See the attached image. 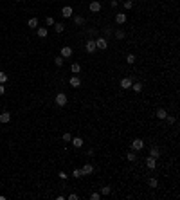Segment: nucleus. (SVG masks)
<instances>
[{
  "mask_svg": "<svg viewBox=\"0 0 180 200\" xmlns=\"http://www.w3.org/2000/svg\"><path fill=\"white\" fill-rule=\"evenodd\" d=\"M85 49H87V52L88 54H94L97 51V47H95V38H88L85 41Z\"/></svg>",
  "mask_w": 180,
  "mask_h": 200,
  "instance_id": "nucleus-1",
  "label": "nucleus"
},
{
  "mask_svg": "<svg viewBox=\"0 0 180 200\" xmlns=\"http://www.w3.org/2000/svg\"><path fill=\"white\" fill-rule=\"evenodd\" d=\"M133 81H135L133 76H126V78H122V79H121L119 87H121V88H124V90H128V88H132V83H133Z\"/></svg>",
  "mask_w": 180,
  "mask_h": 200,
  "instance_id": "nucleus-2",
  "label": "nucleus"
},
{
  "mask_svg": "<svg viewBox=\"0 0 180 200\" xmlns=\"http://www.w3.org/2000/svg\"><path fill=\"white\" fill-rule=\"evenodd\" d=\"M54 101H56V105L58 106H65L69 103V97H67V94H63V92H60V94H56V97H54Z\"/></svg>",
  "mask_w": 180,
  "mask_h": 200,
  "instance_id": "nucleus-3",
  "label": "nucleus"
},
{
  "mask_svg": "<svg viewBox=\"0 0 180 200\" xmlns=\"http://www.w3.org/2000/svg\"><path fill=\"white\" fill-rule=\"evenodd\" d=\"M95 47L101 49V51H104V49L108 47V40H106L104 36H97V38H95Z\"/></svg>",
  "mask_w": 180,
  "mask_h": 200,
  "instance_id": "nucleus-4",
  "label": "nucleus"
},
{
  "mask_svg": "<svg viewBox=\"0 0 180 200\" xmlns=\"http://www.w3.org/2000/svg\"><path fill=\"white\" fill-rule=\"evenodd\" d=\"M132 150H133V152H141V150H144V141L142 139H133L132 141Z\"/></svg>",
  "mask_w": 180,
  "mask_h": 200,
  "instance_id": "nucleus-5",
  "label": "nucleus"
},
{
  "mask_svg": "<svg viewBox=\"0 0 180 200\" xmlns=\"http://www.w3.org/2000/svg\"><path fill=\"white\" fill-rule=\"evenodd\" d=\"M69 85H70L72 88H79V87H81V78L78 76V74H74V76L69 79Z\"/></svg>",
  "mask_w": 180,
  "mask_h": 200,
  "instance_id": "nucleus-6",
  "label": "nucleus"
},
{
  "mask_svg": "<svg viewBox=\"0 0 180 200\" xmlns=\"http://www.w3.org/2000/svg\"><path fill=\"white\" fill-rule=\"evenodd\" d=\"M101 7H103V6H101L99 0H92V2H90V6H88V9L92 11V13H99Z\"/></svg>",
  "mask_w": 180,
  "mask_h": 200,
  "instance_id": "nucleus-7",
  "label": "nucleus"
},
{
  "mask_svg": "<svg viewBox=\"0 0 180 200\" xmlns=\"http://www.w3.org/2000/svg\"><path fill=\"white\" fill-rule=\"evenodd\" d=\"M61 16L63 18H70V16H74V9H72L70 6H65L61 9Z\"/></svg>",
  "mask_w": 180,
  "mask_h": 200,
  "instance_id": "nucleus-8",
  "label": "nucleus"
},
{
  "mask_svg": "<svg viewBox=\"0 0 180 200\" xmlns=\"http://www.w3.org/2000/svg\"><path fill=\"white\" fill-rule=\"evenodd\" d=\"M166 115H168V110H166V108H157V110H155V117L160 119V121H164Z\"/></svg>",
  "mask_w": 180,
  "mask_h": 200,
  "instance_id": "nucleus-9",
  "label": "nucleus"
},
{
  "mask_svg": "<svg viewBox=\"0 0 180 200\" xmlns=\"http://www.w3.org/2000/svg\"><path fill=\"white\" fill-rule=\"evenodd\" d=\"M72 47H69V45H65V47H61V52H60V56L61 58H70L72 56Z\"/></svg>",
  "mask_w": 180,
  "mask_h": 200,
  "instance_id": "nucleus-10",
  "label": "nucleus"
},
{
  "mask_svg": "<svg viewBox=\"0 0 180 200\" xmlns=\"http://www.w3.org/2000/svg\"><path fill=\"white\" fill-rule=\"evenodd\" d=\"M81 171H83V175H92V173H94V164H90V162L83 164V168H81Z\"/></svg>",
  "mask_w": 180,
  "mask_h": 200,
  "instance_id": "nucleus-11",
  "label": "nucleus"
},
{
  "mask_svg": "<svg viewBox=\"0 0 180 200\" xmlns=\"http://www.w3.org/2000/svg\"><path fill=\"white\" fill-rule=\"evenodd\" d=\"M150 157L159 159V157H160V148H159V146H151V148H150Z\"/></svg>",
  "mask_w": 180,
  "mask_h": 200,
  "instance_id": "nucleus-12",
  "label": "nucleus"
},
{
  "mask_svg": "<svg viewBox=\"0 0 180 200\" xmlns=\"http://www.w3.org/2000/svg\"><path fill=\"white\" fill-rule=\"evenodd\" d=\"M70 143H72L74 148H83V139H81V137H72Z\"/></svg>",
  "mask_w": 180,
  "mask_h": 200,
  "instance_id": "nucleus-13",
  "label": "nucleus"
},
{
  "mask_svg": "<svg viewBox=\"0 0 180 200\" xmlns=\"http://www.w3.org/2000/svg\"><path fill=\"white\" fill-rule=\"evenodd\" d=\"M146 166H148V170H155V166H157V159L148 157V159H146Z\"/></svg>",
  "mask_w": 180,
  "mask_h": 200,
  "instance_id": "nucleus-14",
  "label": "nucleus"
},
{
  "mask_svg": "<svg viewBox=\"0 0 180 200\" xmlns=\"http://www.w3.org/2000/svg\"><path fill=\"white\" fill-rule=\"evenodd\" d=\"M115 22L119 23V26H122V23L126 22V13H117L115 14Z\"/></svg>",
  "mask_w": 180,
  "mask_h": 200,
  "instance_id": "nucleus-15",
  "label": "nucleus"
},
{
  "mask_svg": "<svg viewBox=\"0 0 180 200\" xmlns=\"http://www.w3.org/2000/svg\"><path fill=\"white\" fill-rule=\"evenodd\" d=\"M113 36H115L117 40H124L126 32H124V29H115V31H113Z\"/></svg>",
  "mask_w": 180,
  "mask_h": 200,
  "instance_id": "nucleus-16",
  "label": "nucleus"
},
{
  "mask_svg": "<svg viewBox=\"0 0 180 200\" xmlns=\"http://www.w3.org/2000/svg\"><path fill=\"white\" fill-rule=\"evenodd\" d=\"M72 18H74V23H76V26H85V16L76 14V16H72Z\"/></svg>",
  "mask_w": 180,
  "mask_h": 200,
  "instance_id": "nucleus-17",
  "label": "nucleus"
},
{
  "mask_svg": "<svg viewBox=\"0 0 180 200\" xmlns=\"http://www.w3.org/2000/svg\"><path fill=\"white\" fill-rule=\"evenodd\" d=\"M11 121V114L9 112H2L0 114V123H9Z\"/></svg>",
  "mask_w": 180,
  "mask_h": 200,
  "instance_id": "nucleus-18",
  "label": "nucleus"
},
{
  "mask_svg": "<svg viewBox=\"0 0 180 200\" xmlns=\"http://www.w3.org/2000/svg\"><path fill=\"white\" fill-rule=\"evenodd\" d=\"M126 161L135 162V161H137V152H133V150H132V152H128V153H126Z\"/></svg>",
  "mask_w": 180,
  "mask_h": 200,
  "instance_id": "nucleus-19",
  "label": "nucleus"
},
{
  "mask_svg": "<svg viewBox=\"0 0 180 200\" xmlns=\"http://www.w3.org/2000/svg\"><path fill=\"white\" fill-rule=\"evenodd\" d=\"M54 31L58 32V34H61V32L65 31V26H63L61 22H56V23H54Z\"/></svg>",
  "mask_w": 180,
  "mask_h": 200,
  "instance_id": "nucleus-20",
  "label": "nucleus"
},
{
  "mask_svg": "<svg viewBox=\"0 0 180 200\" xmlns=\"http://www.w3.org/2000/svg\"><path fill=\"white\" fill-rule=\"evenodd\" d=\"M70 72H72V74H79V72H81V65H79V63H72V65H70Z\"/></svg>",
  "mask_w": 180,
  "mask_h": 200,
  "instance_id": "nucleus-21",
  "label": "nucleus"
},
{
  "mask_svg": "<svg viewBox=\"0 0 180 200\" xmlns=\"http://www.w3.org/2000/svg\"><path fill=\"white\" fill-rule=\"evenodd\" d=\"M36 34H38L40 38H45V36L49 34V31H47L45 27H40V29H36Z\"/></svg>",
  "mask_w": 180,
  "mask_h": 200,
  "instance_id": "nucleus-22",
  "label": "nucleus"
},
{
  "mask_svg": "<svg viewBox=\"0 0 180 200\" xmlns=\"http://www.w3.org/2000/svg\"><path fill=\"white\" fill-rule=\"evenodd\" d=\"M97 32H99V29L92 27V29H88V31H87V36H88V38H95V36H97Z\"/></svg>",
  "mask_w": 180,
  "mask_h": 200,
  "instance_id": "nucleus-23",
  "label": "nucleus"
},
{
  "mask_svg": "<svg viewBox=\"0 0 180 200\" xmlns=\"http://www.w3.org/2000/svg\"><path fill=\"white\" fill-rule=\"evenodd\" d=\"M27 26H29L31 29H38V18H29Z\"/></svg>",
  "mask_w": 180,
  "mask_h": 200,
  "instance_id": "nucleus-24",
  "label": "nucleus"
},
{
  "mask_svg": "<svg viewBox=\"0 0 180 200\" xmlns=\"http://www.w3.org/2000/svg\"><path fill=\"white\" fill-rule=\"evenodd\" d=\"M132 90H133V92H141V90H142V85H141L139 81H133V83H132Z\"/></svg>",
  "mask_w": 180,
  "mask_h": 200,
  "instance_id": "nucleus-25",
  "label": "nucleus"
},
{
  "mask_svg": "<svg viewBox=\"0 0 180 200\" xmlns=\"http://www.w3.org/2000/svg\"><path fill=\"white\" fill-rule=\"evenodd\" d=\"M122 7H124L126 11H130L133 7V0H124V2H122Z\"/></svg>",
  "mask_w": 180,
  "mask_h": 200,
  "instance_id": "nucleus-26",
  "label": "nucleus"
},
{
  "mask_svg": "<svg viewBox=\"0 0 180 200\" xmlns=\"http://www.w3.org/2000/svg\"><path fill=\"white\" fill-rule=\"evenodd\" d=\"M72 177H74V179H81V177H83V171H81V168H76L74 171H72Z\"/></svg>",
  "mask_w": 180,
  "mask_h": 200,
  "instance_id": "nucleus-27",
  "label": "nucleus"
},
{
  "mask_svg": "<svg viewBox=\"0 0 180 200\" xmlns=\"http://www.w3.org/2000/svg\"><path fill=\"white\" fill-rule=\"evenodd\" d=\"M99 193H101V195H110V193H112V188H110V186H103Z\"/></svg>",
  "mask_w": 180,
  "mask_h": 200,
  "instance_id": "nucleus-28",
  "label": "nucleus"
},
{
  "mask_svg": "<svg viewBox=\"0 0 180 200\" xmlns=\"http://www.w3.org/2000/svg\"><path fill=\"white\" fill-rule=\"evenodd\" d=\"M164 121H168V124H175V123H177V117H175V115H169V114H168Z\"/></svg>",
  "mask_w": 180,
  "mask_h": 200,
  "instance_id": "nucleus-29",
  "label": "nucleus"
},
{
  "mask_svg": "<svg viewBox=\"0 0 180 200\" xmlns=\"http://www.w3.org/2000/svg\"><path fill=\"white\" fill-rule=\"evenodd\" d=\"M126 63H128V65H133V63H135V54H128V56H126Z\"/></svg>",
  "mask_w": 180,
  "mask_h": 200,
  "instance_id": "nucleus-30",
  "label": "nucleus"
},
{
  "mask_svg": "<svg viewBox=\"0 0 180 200\" xmlns=\"http://www.w3.org/2000/svg\"><path fill=\"white\" fill-rule=\"evenodd\" d=\"M63 61H65V58H61V56L54 58V65H56V67H61V65H63Z\"/></svg>",
  "mask_w": 180,
  "mask_h": 200,
  "instance_id": "nucleus-31",
  "label": "nucleus"
},
{
  "mask_svg": "<svg viewBox=\"0 0 180 200\" xmlns=\"http://www.w3.org/2000/svg\"><path fill=\"white\" fill-rule=\"evenodd\" d=\"M45 23H47L49 27H51V26H54L56 22H54V18H52V16H47V18H45Z\"/></svg>",
  "mask_w": 180,
  "mask_h": 200,
  "instance_id": "nucleus-32",
  "label": "nucleus"
},
{
  "mask_svg": "<svg viewBox=\"0 0 180 200\" xmlns=\"http://www.w3.org/2000/svg\"><path fill=\"white\" fill-rule=\"evenodd\" d=\"M70 139H72L70 132H65V133H63V141H65V143H70Z\"/></svg>",
  "mask_w": 180,
  "mask_h": 200,
  "instance_id": "nucleus-33",
  "label": "nucleus"
},
{
  "mask_svg": "<svg viewBox=\"0 0 180 200\" xmlns=\"http://www.w3.org/2000/svg\"><path fill=\"white\" fill-rule=\"evenodd\" d=\"M148 184H150V188H157V186H159V180H157V179H150Z\"/></svg>",
  "mask_w": 180,
  "mask_h": 200,
  "instance_id": "nucleus-34",
  "label": "nucleus"
},
{
  "mask_svg": "<svg viewBox=\"0 0 180 200\" xmlns=\"http://www.w3.org/2000/svg\"><path fill=\"white\" fill-rule=\"evenodd\" d=\"M103 32H104V38L112 36V27H104V29H103Z\"/></svg>",
  "mask_w": 180,
  "mask_h": 200,
  "instance_id": "nucleus-35",
  "label": "nucleus"
},
{
  "mask_svg": "<svg viewBox=\"0 0 180 200\" xmlns=\"http://www.w3.org/2000/svg\"><path fill=\"white\" fill-rule=\"evenodd\" d=\"M90 198H92V200H99V198H101V193H99V191H94V193L90 195Z\"/></svg>",
  "mask_w": 180,
  "mask_h": 200,
  "instance_id": "nucleus-36",
  "label": "nucleus"
},
{
  "mask_svg": "<svg viewBox=\"0 0 180 200\" xmlns=\"http://www.w3.org/2000/svg\"><path fill=\"white\" fill-rule=\"evenodd\" d=\"M65 198H69V200H79V195H76V193H70L69 197H65Z\"/></svg>",
  "mask_w": 180,
  "mask_h": 200,
  "instance_id": "nucleus-37",
  "label": "nucleus"
},
{
  "mask_svg": "<svg viewBox=\"0 0 180 200\" xmlns=\"http://www.w3.org/2000/svg\"><path fill=\"white\" fill-rule=\"evenodd\" d=\"M58 177H60L61 180H67V179H69V175L65 173V171H60V173H58Z\"/></svg>",
  "mask_w": 180,
  "mask_h": 200,
  "instance_id": "nucleus-38",
  "label": "nucleus"
},
{
  "mask_svg": "<svg viewBox=\"0 0 180 200\" xmlns=\"http://www.w3.org/2000/svg\"><path fill=\"white\" fill-rule=\"evenodd\" d=\"M7 81V74L5 72H0V83H5Z\"/></svg>",
  "mask_w": 180,
  "mask_h": 200,
  "instance_id": "nucleus-39",
  "label": "nucleus"
},
{
  "mask_svg": "<svg viewBox=\"0 0 180 200\" xmlns=\"http://www.w3.org/2000/svg\"><path fill=\"white\" fill-rule=\"evenodd\" d=\"M5 92V87H4V83H0V96H4Z\"/></svg>",
  "mask_w": 180,
  "mask_h": 200,
  "instance_id": "nucleus-40",
  "label": "nucleus"
},
{
  "mask_svg": "<svg viewBox=\"0 0 180 200\" xmlns=\"http://www.w3.org/2000/svg\"><path fill=\"white\" fill-rule=\"evenodd\" d=\"M117 4H119L117 0H110V6H112V7H117Z\"/></svg>",
  "mask_w": 180,
  "mask_h": 200,
  "instance_id": "nucleus-41",
  "label": "nucleus"
},
{
  "mask_svg": "<svg viewBox=\"0 0 180 200\" xmlns=\"http://www.w3.org/2000/svg\"><path fill=\"white\" fill-rule=\"evenodd\" d=\"M14 2H20V0H14Z\"/></svg>",
  "mask_w": 180,
  "mask_h": 200,
  "instance_id": "nucleus-42",
  "label": "nucleus"
}]
</instances>
